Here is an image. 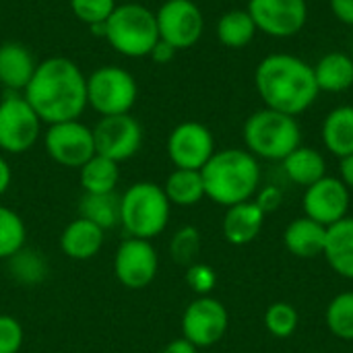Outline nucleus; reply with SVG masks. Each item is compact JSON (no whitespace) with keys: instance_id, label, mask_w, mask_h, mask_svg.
<instances>
[{"instance_id":"dca6fc26","label":"nucleus","mask_w":353,"mask_h":353,"mask_svg":"<svg viewBox=\"0 0 353 353\" xmlns=\"http://www.w3.org/2000/svg\"><path fill=\"white\" fill-rule=\"evenodd\" d=\"M352 190L335 176H325L306 188L302 196L304 215L312 221L331 228L333 223L347 217Z\"/></svg>"},{"instance_id":"473e14b6","label":"nucleus","mask_w":353,"mask_h":353,"mask_svg":"<svg viewBox=\"0 0 353 353\" xmlns=\"http://www.w3.org/2000/svg\"><path fill=\"white\" fill-rule=\"evenodd\" d=\"M201 252V232L192 225L180 228L172 242H170V254L178 265H194V259Z\"/></svg>"},{"instance_id":"f8f14e48","label":"nucleus","mask_w":353,"mask_h":353,"mask_svg":"<svg viewBox=\"0 0 353 353\" xmlns=\"http://www.w3.org/2000/svg\"><path fill=\"white\" fill-rule=\"evenodd\" d=\"M256 29L275 39H288L298 35L308 23L306 0H248Z\"/></svg>"},{"instance_id":"e433bc0d","label":"nucleus","mask_w":353,"mask_h":353,"mask_svg":"<svg viewBox=\"0 0 353 353\" xmlns=\"http://www.w3.org/2000/svg\"><path fill=\"white\" fill-rule=\"evenodd\" d=\"M254 203L259 205V209L267 215L279 209V205L283 203V192L277 186H263L259 188V192L254 194Z\"/></svg>"},{"instance_id":"1a4fd4ad","label":"nucleus","mask_w":353,"mask_h":353,"mask_svg":"<svg viewBox=\"0 0 353 353\" xmlns=\"http://www.w3.org/2000/svg\"><path fill=\"white\" fill-rule=\"evenodd\" d=\"M43 147L58 165L81 170L95 155L93 128L79 120L50 124L43 132Z\"/></svg>"},{"instance_id":"6ab92c4d","label":"nucleus","mask_w":353,"mask_h":353,"mask_svg":"<svg viewBox=\"0 0 353 353\" xmlns=\"http://www.w3.org/2000/svg\"><path fill=\"white\" fill-rule=\"evenodd\" d=\"M103 230L89 219L77 217L60 236V250L72 261H89L103 246Z\"/></svg>"},{"instance_id":"9d476101","label":"nucleus","mask_w":353,"mask_h":353,"mask_svg":"<svg viewBox=\"0 0 353 353\" xmlns=\"http://www.w3.org/2000/svg\"><path fill=\"white\" fill-rule=\"evenodd\" d=\"M95 153L116 163L134 157L143 147V126L132 114L99 116L93 126Z\"/></svg>"},{"instance_id":"aec40b11","label":"nucleus","mask_w":353,"mask_h":353,"mask_svg":"<svg viewBox=\"0 0 353 353\" xmlns=\"http://www.w3.org/2000/svg\"><path fill=\"white\" fill-rule=\"evenodd\" d=\"M323 256L339 277L353 281V217H343L327 228Z\"/></svg>"},{"instance_id":"6e6552de","label":"nucleus","mask_w":353,"mask_h":353,"mask_svg":"<svg viewBox=\"0 0 353 353\" xmlns=\"http://www.w3.org/2000/svg\"><path fill=\"white\" fill-rule=\"evenodd\" d=\"M41 120L23 93L6 91L0 97V151L27 153L41 137Z\"/></svg>"},{"instance_id":"ddd939ff","label":"nucleus","mask_w":353,"mask_h":353,"mask_svg":"<svg viewBox=\"0 0 353 353\" xmlns=\"http://www.w3.org/2000/svg\"><path fill=\"white\" fill-rule=\"evenodd\" d=\"M228 327L230 314L225 306L211 296H199L182 314V337L199 350L219 343L225 337Z\"/></svg>"},{"instance_id":"a211bd4d","label":"nucleus","mask_w":353,"mask_h":353,"mask_svg":"<svg viewBox=\"0 0 353 353\" xmlns=\"http://www.w3.org/2000/svg\"><path fill=\"white\" fill-rule=\"evenodd\" d=\"M265 225V213L254 201H246L234 207H228L221 223L223 238L234 246H246L254 242Z\"/></svg>"},{"instance_id":"f3484780","label":"nucleus","mask_w":353,"mask_h":353,"mask_svg":"<svg viewBox=\"0 0 353 353\" xmlns=\"http://www.w3.org/2000/svg\"><path fill=\"white\" fill-rule=\"evenodd\" d=\"M37 62L39 60L25 43L21 41L0 43V85L6 91L23 93L37 68Z\"/></svg>"},{"instance_id":"9b49d317","label":"nucleus","mask_w":353,"mask_h":353,"mask_svg":"<svg viewBox=\"0 0 353 353\" xmlns=\"http://www.w3.org/2000/svg\"><path fill=\"white\" fill-rule=\"evenodd\" d=\"M159 39L176 50H188L199 43L205 31V14L192 0H165L157 10Z\"/></svg>"},{"instance_id":"2f4dec72","label":"nucleus","mask_w":353,"mask_h":353,"mask_svg":"<svg viewBox=\"0 0 353 353\" xmlns=\"http://www.w3.org/2000/svg\"><path fill=\"white\" fill-rule=\"evenodd\" d=\"M300 323L298 310L288 302H275L265 312V327L277 339H288L296 333Z\"/></svg>"},{"instance_id":"f03ea898","label":"nucleus","mask_w":353,"mask_h":353,"mask_svg":"<svg viewBox=\"0 0 353 353\" xmlns=\"http://www.w3.org/2000/svg\"><path fill=\"white\" fill-rule=\"evenodd\" d=\"M254 87L265 108L300 116L310 110L319 97V85L312 66L300 56L275 52L265 56L254 70Z\"/></svg>"},{"instance_id":"c9c22d12","label":"nucleus","mask_w":353,"mask_h":353,"mask_svg":"<svg viewBox=\"0 0 353 353\" xmlns=\"http://www.w3.org/2000/svg\"><path fill=\"white\" fill-rule=\"evenodd\" d=\"M23 345V327L14 316L0 314V353H19Z\"/></svg>"},{"instance_id":"412c9836","label":"nucleus","mask_w":353,"mask_h":353,"mask_svg":"<svg viewBox=\"0 0 353 353\" xmlns=\"http://www.w3.org/2000/svg\"><path fill=\"white\" fill-rule=\"evenodd\" d=\"M325 238L327 228L312 221L310 217H298L294 219L285 232H283V244L290 250V254L298 259H316L325 250Z\"/></svg>"},{"instance_id":"423d86ee","label":"nucleus","mask_w":353,"mask_h":353,"mask_svg":"<svg viewBox=\"0 0 353 353\" xmlns=\"http://www.w3.org/2000/svg\"><path fill=\"white\" fill-rule=\"evenodd\" d=\"M170 211L163 186L155 182H137L120 196V225L128 238L151 240L159 236L170 221Z\"/></svg>"},{"instance_id":"a878e982","label":"nucleus","mask_w":353,"mask_h":353,"mask_svg":"<svg viewBox=\"0 0 353 353\" xmlns=\"http://www.w3.org/2000/svg\"><path fill=\"white\" fill-rule=\"evenodd\" d=\"M163 192L170 201V205L176 207H194L205 199V184L201 170H180L176 168L165 184Z\"/></svg>"},{"instance_id":"4c0bfd02","label":"nucleus","mask_w":353,"mask_h":353,"mask_svg":"<svg viewBox=\"0 0 353 353\" xmlns=\"http://www.w3.org/2000/svg\"><path fill=\"white\" fill-rule=\"evenodd\" d=\"M329 6L337 21L353 27V0H329Z\"/></svg>"},{"instance_id":"cd10ccee","label":"nucleus","mask_w":353,"mask_h":353,"mask_svg":"<svg viewBox=\"0 0 353 353\" xmlns=\"http://www.w3.org/2000/svg\"><path fill=\"white\" fill-rule=\"evenodd\" d=\"M79 217L89 219L103 232L120 223V196L116 192L108 194H83L79 201Z\"/></svg>"},{"instance_id":"f704fd0d","label":"nucleus","mask_w":353,"mask_h":353,"mask_svg":"<svg viewBox=\"0 0 353 353\" xmlns=\"http://www.w3.org/2000/svg\"><path fill=\"white\" fill-rule=\"evenodd\" d=\"M186 283L188 288L199 294V296H209L217 283V273L213 267L203 265V263H194L186 269Z\"/></svg>"},{"instance_id":"2eb2a0df","label":"nucleus","mask_w":353,"mask_h":353,"mask_svg":"<svg viewBox=\"0 0 353 353\" xmlns=\"http://www.w3.org/2000/svg\"><path fill=\"white\" fill-rule=\"evenodd\" d=\"M159 269L157 250L149 240L126 238L114 256V275L126 290H145Z\"/></svg>"},{"instance_id":"20e7f679","label":"nucleus","mask_w":353,"mask_h":353,"mask_svg":"<svg viewBox=\"0 0 353 353\" xmlns=\"http://www.w3.org/2000/svg\"><path fill=\"white\" fill-rule=\"evenodd\" d=\"M244 145L256 159L283 161L302 145V130L296 116L263 108L250 114L244 122Z\"/></svg>"},{"instance_id":"ea45409f","label":"nucleus","mask_w":353,"mask_h":353,"mask_svg":"<svg viewBox=\"0 0 353 353\" xmlns=\"http://www.w3.org/2000/svg\"><path fill=\"white\" fill-rule=\"evenodd\" d=\"M339 180L353 190V153L347 157H341L339 161Z\"/></svg>"},{"instance_id":"4be33fe9","label":"nucleus","mask_w":353,"mask_h":353,"mask_svg":"<svg viewBox=\"0 0 353 353\" xmlns=\"http://www.w3.org/2000/svg\"><path fill=\"white\" fill-rule=\"evenodd\" d=\"M319 91L345 93L353 87V56L345 52H329L312 66Z\"/></svg>"},{"instance_id":"79ce46f5","label":"nucleus","mask_w":353,"mask_h":353,"mask_svg":"<svg viewBox=\"0 0 353 353\" xmlns=\"http://www.w3.org/2000/svg\"><path fill=\"white\" fill-rule=\"evenodd\" d=\"M12 182V172H10V165L8 161L4 159V155H0V196L8 190Z\"/></svg>"},{"instance_id":"39448f33","label":"nucleus","mask_w":353,"mask_h":353,"mask_svg":"<svg viewBox=\"0 0 353 353\" xmlns=\"http://www.w3.org/2000/svg\"><path fill=\"white\" fill-rule=\"evenodd\" d=\"M103 39L124 58H149L159 41L155 10L139 2L118 4L105 21Z\"/></svg>"},{"instance_id":"5701e85b","label":"nucleus","mask_w":353,"mask_h":353,"mask_svg":"<svg viewBox=\"0 0 353 353\" xmlns=\"http://www.w3.org/2000/svg\"><path fill=\"white\" fill-rule=\"evenodd\" d=\"M321 137L329 153L335 157H347L353 153V105L333 108L321 126Z\"/></svg>"},{"instance_id":"7c9ffc66","label":"nucleus","mask_w":353,"mask_h":353,"mask_svg":"<svg viewBox=\"0 0 353 353\" xmlns=\"http://www.w3.org/2000/svg\"><path fill=\"white\" fill-rule=\"evenodd\" d=\"M325 321L337 339L353 341V292H343L329 302Z\"/></svg>"},{"instance_id":"72a5a7b5","label":"nucleus","mask_w":353,"mask_h":353,"mask_svg":"<svg viewBox=\"0 0 353 353\" xmlns=\"http://www.w3.org/2000/svg\"><path fill=\"white\" fill-rule=\"evenodd\" d=\"M68 2L72 14L87 27L103 25L118 6L116 0H68Z\"/></svg>"},{"instance_id":"393cba45","label":"nucleus","mask_w":353,"mask_h":353,"mask_svg":"<svg viewBox=\"0 0 353 353\" xmlns=\"http://www.w3.org/2000/svg\"><path fill=\"white\" fill-rule=\"evenodd\" d=\"M215 33L221 46L230 50H242L254 39L259 29L246 8H232L219 17Z\"/></svg>"},{"instance_id":"f257e3e1","label":"nucleus","mask_w":353,"mask_h":353,"mask_svg":"<svg viewBox=\"0 0 353 353\" xmlns=\"http://www.w3.org/2000/svg\"><path fill=\"white\" fill-rule=\"evenodd\" d=\"M23 95L48 126L79 120L87 110V74L74 60L52 56L37 62Z\"/></svg>"},{"instance_id":"a19ab883","label":"nucleus","mask_w":353,"mask_h":353,"mask_svg":"<svg viewBox=\"0 0 353 353\" xmlns=\"http://www.w3.org/2000/svg\"><path fill=\"white\" fill-rule=\"evenodd\" d=\"M161 353H199V347H196V345H192L188 339L180 337V339L170 341V343L163 347V352Z\"/></svg>"},{"instance_id":"37998d69","label":"nucleus","mask_w":353,"mask_h":353,"mask_svg":"<svg viewBox=\"0 0 353 353\" xmlns=\"http://www.w3.org/2000/svg\"><path fill=\"white\" fill-rule=\"evenodd\" d=\"M352 56H353V39H352Z\"/></svg>"},{"instance_id":"0eeeda50","label":"nucleus","mask_w":353,"mask_h":353,"mask_svg":"<svg viewBox=\"0 0 353 353\" xmlns=\"http://www.w3.org/2000/svg\"><path fill=\"white\" fill-rule=\"evenodd\" d=\"M139 99V85L130 70L103 64L87 74V108L99 116L130 114Z\"/></svg>"},{"instance_id":"bb28decb","label":"nucleus","mask_w":353,"mask_h":353,"mask_svg":"<svg viewBox=\"0 0 353 353\" xmlns=\"http://www.w3.org/2000/svg\"><path fill=\"white\" fill-rule=\"evenodd\" d=\"M120 163L103 157V155H93L81 170V186L87 194H108L116 192L118 180H120Z\"/></svg>"},{"instance_id":"4468645a","label":"nucleus","mask_w":353,"mask_h":353,"mask_svg":"<svg viewBox=\"0 0 353 353\" xmlns=\"http://www.w3.org/2000/svg\"><path fill=\"white\" fill-rule=\"evenodd\" d=\"M165 149L170 161L180 170H203L217 151L213 132L209 130V126L196 120H186L174 126L168 137Z\"/></svg>"},{"instance_id":"c85d7f7f","label":"nucleus","mask_w":353,"mask_h":353,"mask_svg":"<svg viewBox=\"0 0 353 353\" xmlns=\"http://www.w3.org/2000/svg\"><path fill=\"white\" fill-rule=\"evenodd\" d=\"M8 273L14 281L23 285H37L48 275V265L43 256L35 250H27L25 246L8 259Z\"/></svg>"},{"instance_id":"c756f323","label":"nucleus","mask_w":353,"mask_h":353,"mask_svg":"<svg viewBox=\"0 0 353 353\" xmlns=\"http://www.w3.org/2000/svg\"><path fill=\"white\" fill-rule=\"evenodd\" d=\"M27 240V228L21 215L0 205V261H8L17 254Z\"/></svg>"},{"instance_id":"b1692460","label":"nucleus","mask_w":353,"mask_h":353,"mask_svg":"<svg viewBox=\"0 0 353 353\" xmlns=\"http://www.w3.org/2000/svg\"><path fill=\"white\" fill-rule=\"evenodd\" d=\"M281 165H283L285 176L294 184L304 186V188L312 186L314 182H319L321 178L327 176V159L314 147L300 145L281 161Z\"/></svg>"},{"instance_id":"7ed1b4c3","label":"nucleus","mask_w":353,"mask_h":353,"mask_svg":"<svg viewBox=\"0 0 353 353\" xmlns=\"http://www.w3.org/2000/svg\"><path fill=\"white\" fill-rule=\"evenodd\" d=\"M201 176L205 196L225 209L252 201L261 188L259 159L250 151L238 147L215 151L201 170Z\"/></svg>"},{"instance_id":"58836bf2","label":"nucleus","mask_w":353,"mask_h":353,"mask_svg":"<svg viewBox=\"0 0 353 353\" xmlns=\"http://www.w3.org/2000/svg\"><path fill=\"white\" fill-rule=\"evenodd\" d=\"M176 48L174 46H170L168 41H163V39H159L157 43H155V48L151 50V54H149V58L153 60V62H157V64H168V62H172L174 58H176Z\"/></svg>"}]
</instances>
